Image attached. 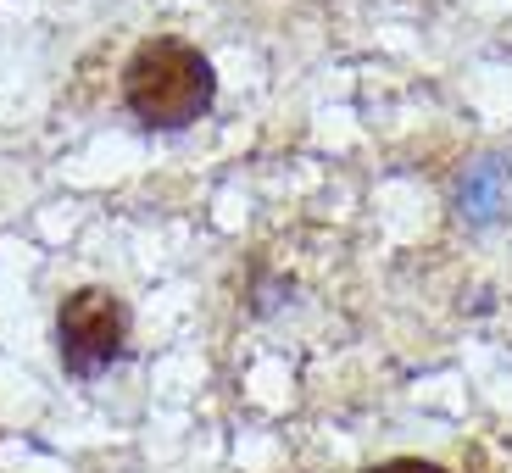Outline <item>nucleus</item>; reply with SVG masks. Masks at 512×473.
<instances>
[{
    "mask_svg": "<svg viewBox=\"0 0 512 473\" xmlns=\"http://www.w3.org/2000/svg\"><path fill=\"white\" fill-rule=\"evenodd\" d=\"M218 95V73L190 39H145L123 67V101L145 128H190Z\"/></svg>",
    "mask_w": 512,
    "mask_h": 473,
    "instance_id": "f257e3e1",
    "label": "nucleus"
},
{
    "mask_svg": "<svg viewBox=\"0 0 512 473\" xmlns=\"http://www.w3.org/2000/svg\"><path fill=\"white\" fill-rule=\"evenodd\" d=\"M56 340H62V362L67 373L90 379L101 373L106 362L123 357V340H128V312L112 290H73L56 312Z\"/></svg>",
    "mask_w": 512,
    "mask_h": 473,
    "instance_id": "f03ea898",
    "label": "nucleus"
},
{
    "mask_svg": "<svg viewBox=\"0 0 512 473\" xmlns=\"http://www.w3.org/2000/svg\"><path fill=\"white\" fill-rule=\"evenodd\" d=\"M501 179H507V167L496 162V156H485V162L462 179V212L474 223H490L496 218V206H501Z\"/></svg>",
    "mask_w": 512,
    "mask_h": 473,
    "instance_id": "7ed1b4c3",
    "label": "nucleus"
},
{
    "mask_svg": "<svg viewBox=\"0 0 512 473\" xmlns=\"http://www.w3.org/2000/svg\"><path fill=\"white\" fill-rule=\"evenodd\" d=\"M368 473H446V468H435V462H423V457H390V462H379V468H368Z\"/></svg>",
    "mask_w": 512,
    "mask_h": 473,
    "instance_id": "20e7f679",
    "label": "nucleus"
}]
</instances>
